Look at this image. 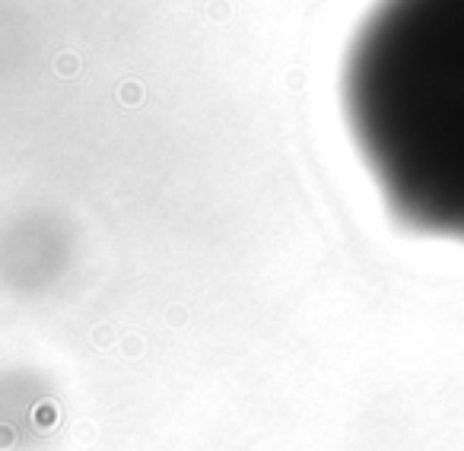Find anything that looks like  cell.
I'll list each match as a JSON object with an SVG mask.
<instances>
[{
  "label": "cell",
  "mask_w": 464,
  "mask_h": 451,
  "mask_svg": "<svg viewBox=\"0 0 464 451\" xmlns=\"http://www.w3.org/2000/svg\"><path fill=\"white\" fill-rule=\"evenodd\" d=\"M341 89L388 213L464 248V0H378L353 35Z\"/></svg>",
  "instance_id": "obj_1"
}]
</instances>
